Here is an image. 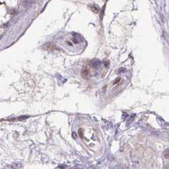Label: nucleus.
I'll return each mask as SVG.
<instances>
[{
	"instance_id": "f257e3e1",
	"label": "nucleus",
	"mask_w": 169,
	"mask_h": 169,
	"mask_svg": "<svg viewBox=\"0 0 169 169\" xmlns=\"http://www.w3.org/2000/svg\"><path fill=\"white\" fill-rule=\"evenodd\" d=\"M81 76L84 79H87L89 76V71L87 68H83L81 71Z\"/></svg>"
},
{
	"instance_id": "f03ea898",
	"label": "nucleus",
	"mask_w": 169,
	"mask_h": 169,
	"mask_svg": "<svg viewBox=\"0 0 169 169\" xmlns=\"http://www.w3.org/2000/svg\"><path fill=\"white\" fill-rule=\"evenodd\" d=\"M91 10L95 14H98L100 11V7L97 5H93L91 6Z\"/></svg>"
},
{
	"instance_id": "7ed1b4c3",
	"label": "nucleus",
	"mask_w": 169,
	"mask_h": 169,
	"mask_svg": "<svg viewBox=\"0 0 169 169\" xmlns=\"http://www.w3.org/2000/svg\"><path fill=\"white\" fill-rule=\"evenodd\" d=\"M55 48V45H54L53 43H47L46 45H45V49H46V50H54Z\"/></svg>"
},
{
	"instance_id": "20e7f679",
	"label": "nucleus",
	"mask_w": 169,
	"mask_h": 169,
	"mask_svg": "<svg viewBox=\"0 0 169 169\" xmlns=\"http://www.w3.org/2000/svg\"><path fill=\"white\" fill-rule=\"evenodd\" d=\"M163 156L166 159H169V149H167L163 152Z\"/></svg>"
}]
</instances>
